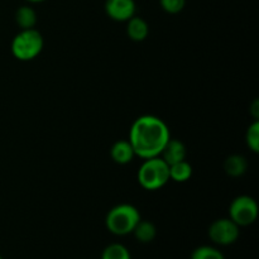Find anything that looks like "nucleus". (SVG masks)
<instances>
[{"mask_svg": "<svg viewBox=\"0 0 259 259\" xmlns=\"http://www.w3.org/2000/svg\"><path fill=\"white\" fill-rule=\"evenodd\" d=\"M169 139L171 134L168 126L161 118L142 115L132 124L128 141L136 156L148 159L158 157Z\"/></svg>", "mask_w": 259, "mask_h": 259, "instance_id": "1", "label": "nucleus"}, {"mask_svg": "<svg viewBox=\"0 0 259 259\" xmlns=\"http://www.w3.org/2000/svg\"><path fill=\"white\" fill-rule=\"evenodd\" d=\"M141 212L131 204H120L109 210L105 218V225L109 232L118 237L133 233L141 220Z\"/></svg>", "mask_w": 259, "mask_h": 259, "instance_id": "2", "label": "nucleus"}, {"mask_svg": "<svg viewBox=\"0 0 259 259\" xmlns=\"http://www.w3.org/2000/svg\"><path fill=\"white\" fill-rule=\"evenodd\" d=\"M169 181V166L161 158L144 159L138 169V182L144 190L156 191L162 189Z\"/></svg>", "mask_w": 259, "mask_h": 259, "instance_id": "3", "label": "nucleus"}, {"mask_svg": "<svg viewBox=\"0 0 259 259\" xmlns=\"http://www.w3.org/2000/svg\"><path fill=\"white\" fill-rule=\"evenodd\" d=\"M45 40L37 29H22L12 40L13 56L19 61H32L42 52Z\"/></svg>", "mask_w": 259, "mask_h": 259, "instance_id": "4", "label": "nucleus"}, {"mask_svg": "<svg viewBox=\"0 0 259 259\" xmlns=\"http://www.w3.org/2000/svg\"><path fill=\"white\" fill-rule=\"evenodd\" d=\"M258 204L253 197L240 195L235 197L229 206V219L239 228L249 227L258 218Z\"/></svg>", "mask_w": 259, "mask_h": 259, "instance_id": "5", "label": "nucleus"}, {"mask_svg": "<svg viewBox=\"0 0 259 259\" xmlns=\"http://www.w3.org/2000/svg\"><path fill=\"white\" fill-rule=\"evenodd\" d=\"M210 240L217 245H232L239 239L240 228L229 218H222L215 220L209 227Z\"/></svg>", "mask_w": 259, "mask_h": 259, "instance_id": "6", "label": "nucleus"}, {"mask_svg": "<svg viewBox=\"0 0 259 259\" xmlns=\"http://www.w3.org/2000/svg\"><path fill=\"white\" fill-rule=\"evenodd\" d=\"M105 12L115 22H128L136 14L134 0H106Z\"/></svg>", "mask_w": 259, "mask_h": 259, "instance_id": "7", "label": "nucleus"}, {"mask_svg": "<svg viewBox=\"0 0 259 259\" xmlns=\"http://www.w3.org/2000/svg\"><path fill=\"white\" fill-rule=\"evenodd\" d=\"M159 156L168 166L177 163V162L185 161L187 156L186 146L179 139H169Z\"/></svg>", "mask_w": 259, "mask_h": 259, "instance_id": "8", "label": "nucleus"}, {"mask_svg": "<svg viewBox=\"0 0 259 259\" xmlns=\"http://www.w3.org/2000/svg\"><path fill=\"white\" fill-rule=\"evenodd\" d=\"M110 156L115 163L126 164L132 162L136 153H134V149L129 141H118L111 147Z\"/></svg>", "mask_w": 259, "mask_h": 259, "instance_id": "9", "label": "nucleus"}, {"mask_svg": "<svg viewBox=\"0 0 259 259\" xmlns=\"http://www.w3.org/2000/svg\"><path fill=\"white\" fill-rule=\"evenodd\" d=\"M126 33H128V37L131 38L132 40H134V42H142V40H144L148 37V23L144 19H142V18L134 15V17H132L131 19L128 20Z\"/></svg>", "mask_w": 259, "mask_h": 259, "instance_id": "10", "label": "nucleus"}, {"mask_svg": "<svg viewBox=\"0 0 259 259\" xmlns=\"http://www.w3.org/2000/svg\"><path fill=\"white\" fill-rule=\"evenodd\" d=\"M224 169L228 176L240 177L247 172L248 162L245 157L240 156V154H233L225 159Z\"/></svg>", "mask_w": 259, "mask_h": 259, "instance_id": "11", "label": "nucleus"}, {"mask_svg": "<svg viewBox=\"0 0 259 259\" xmlns=\"http://www.w3.org/2000/svg\"><path fill=\"white\" fill-rule=\"evenodd\" d=\"M133 234L136 239L141 243H151L157 235V228L153 223L148 220H139L138 224L136 225L133 230Z\"/></svg>", "mask_w": 259, "mask_h": 259, "instance_id": "12", "label": "nucleus"}, {"mask_svg": "<svg viewBox=\"0 0 259 259\" xmlns=\"http://www.w3.org/2000/svg\"><path fill=\"white\" fill-rule=\"evenodd\" d=\"M15 22L20 29H33L37 24V13L33 8L23 5L15 12Z\"/></svg>", "mask_w": 259, "mask_h": 259, "instance_id": "13", "label": "nucleus"}, {"mask_svg": "<svg viewBox=\"0 0 259 259\" xmlns=\"http://www.w3.org/2000/svg\"><path fill=\"white\" fill-rule=\"evenodd\" d=\"M192 176V166L189 162L185 161L177 162L169 166V180L175 182H187Z\"/></svg>", "mask_w": 259, "mask_h": 259, "instance_id": "14", "label": "nucleus"}, {"mask_svg": "<svg viewBox=\"0 0 259 259\" xmlns=\"http://www.w3.org/2000/svg\"><path fill=\"white\" fill-rule=\"evenodd\" d=\"M101 259H132V257L125 245L120 243H113L103 250Z\"/></svg>", "mask_w": 259, "mask_h": 259, "instance_id": "15", "label": "nucleus"}, {"mask_svg": "<svg viewBox=\"0 0 259 259\" xmlns=\"http://www.w3.org/2000/svg\"><path fill=\"white\" fill-rule=\"evenodd\" d=\"M190 259H225V257L218 248L211 245H201L191 253Z\"/></svg>", "mask_w": 259, "mask_h": 259, "instance_id": "16", "label": "nucleus"}, {"mask_svg": "<svg viewBox=\"0 0 259 259\" xmlns=\"http://www.w3.org/2000/svg\"><path fill=\"white\" fill-rule=\"evenodd\" d=\"M245 142L249 149H252L254 153L259 152V121L254 120L247 129L245 133Z\"/></svg>", "mask_w": 259, "mask_h": 259, "instance_id": "17", "label": "nucleus"}, {"mask_svg": "<svg viewBox=\"0 0 259 259\" xmlns=\"http://www.w3.org/2000/svg\"><path fill=\"white\" fill-rule=\"evenodd\" d=\"M161 3L162 9L169 14H177V13L182 12L185 8L186 0H159Z\"/></svg>", "mask_w": 259, "mask_h": 259, "instance_id": "18", "label": "nucleus"}, {"mask_svg": "<svg viewBox=\"0 0 259 259\" xmlns=\"http://www.w3.org/2000/svg\"><path fill=\"white\" fill-rule=\"evenodd\" d=\"M250 108H252V109H250V113H252L253 118H254V120H258V118H259V103H258L257 99L253 101V104H252V106H250Z\"/></svg>", "mask_w": 259, "mask_h": 259, "instance_id": "19", "label": "nucleus"}, {"mask_svg": "<svg viewBox=\"0 0 259 259\" xmlns=\"http://www.w3.org/2000/svg\"><path fill=\"white\" fill-rule=\"evenodd\" d=\"M27 2H30V3H40V2H45V0H27Z\"/></svg>", "mask_w": 259, "mask_h": 259, "instance_id": "20", "label": "nucleus"}, {"mask_svg": "<svg viewBox=\"0 0 259 259\" xmlns=\"http://www.w3.org/2000/svg\"><path fill=\"white\" fill-rule=\"evenodd\" d=\"M0 259H3V257H2V255H0Z\"/></svg>", "mask_w": 259, "mask_h": 259, "instance_id": "21", "label": "nucleus"}]
</instances>
